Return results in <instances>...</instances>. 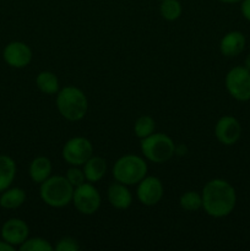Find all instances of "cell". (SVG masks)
<instances>
[{
    "label": "cell",
    "mask_w": 250,
    "mask_h": 251,
    "mask_svg": "<svg viewBox=\"0 0 250 251\" xmlns=\"http://www.w3.org/2000/svg\"><path fill=\"white\" fill-rule=\"evenodd\" d=\"M202 208L210 217L223 218L233 212L237 203V193L225 179H211L201 191Z\"/></svg>",
    "instance_id": "cell-1"
},
{
    "label": "cell",
    "mask_w": 250,
    "mask_h": 251,
    "mask_svg": "<svg viewBox=\"0 0 250 251\" xmlns=\"http://www.w3.org/2000/svg\"><path fill=\"white\" fill-rule=\"evenodd\" d=\"M56 109L64 119L80 122L88 110V100L85 92L75 86H65L56 93Z\"/></svg>",
    "instance_id": "cell-2"
},
{
    "label": "cell",
    "mask_w": 250,
    "mask_h": 251,
    "mask_svg": "<svg viewBox=\"0 0 250 251\" xmlns=\"http://www.w3.org/2000/svg\"><path fill=\"white\" fill-rule=\"evenodd\" d=\"M74 189L65 176H50L39 184V196L49 207L63 208L73 201Z\"/></svg>",
    "instance_id": "cell-3"
},
{
    "label": "cell",
    "mask_w": 250,
    "mask_h": 251,
    "mask_svg": "<svg viewBox=\"0 0 250 251\" xmlns=\"http://www.w3.org/2000/svg\"><path fill=\"white\" fill-rule=\"evenodd\" d=\"M146 161L137 154H125L118 158L113 166L112 174L115 181L125 184L127 186L137 185L147 176Z\"/></svg>",
    "instance_id": "cell-4"
},
{
    "label": "cell",
    "mask_w": 250,
    "mask_h": 251,
    "mask_svg": "<svg viewBox=\"0 0 250 251\" xmlns=\"http://www.w3.org/2000/svg\"><path fill=\"white\" fill-rule=\"evenodd\" d=\"M173 139L163 132H153L140 141V150L145 159L161 164L168 162L175 153Z\"/></svg>",
    "instance_id": "cell-5"
},
{
    "label": "cell",
    "mask_w": 250,
    "mask_h": 251,
    "mask_svg": "<svg viewBox=\"0 0 250 251\" xmlns=\"http://www.w3.org/2000/svg\"><path fill=\"white\" fill-rule=\"evenodd\" d=\"M71 203L81 215L91 216L95 215L100 207L102 198L98 189L93 185V183H83L80 186L74 189L73 201Z\"/></svg>",
    "instance_id": "cell-6"
},
{
    "label": "cell",
    "mask_w": 250,
    "mask_h": 251,
    "mask_svg": "<svg viewBox=\"0 0 250 251\" xmlns=\"http://www.w3.org/2000/svg\"><path fill=\"white\" fill-rule=\"evenodd\" d=\"M61 156L69 166L82 167L93 156V145L83 136L71 137L64 144Z\"/></svg>",
    "instance_id": "cell-7"
},
{
    "label": "cell",
    "mask_w": 250,
    "mask_h": 251,
    "mask_svg": "<svg viewBox=\"0 0 250 251\" xmlns=\"http://www.w3.org/2000/svg\"><path fill=\"white\" fill-rule=\"evenodd\" d=\"M225 88L234 100L247 102L250 100V71L245 66H235L225 75Z\"/></svg>",
    "instance_id": "cell-8"
},
{
    "label": "cell",
    "mask_w": 250,
    "mask_h": 251,
    "mask_svg": "<svg viewBox=\"0 0 250 251\" xmlns=\"http://www.w3.org/2000/svg\"><path fill=\"white\" fill-rule=\"evenodd\" d=\"M164 195V186L161 179L153 176H146L136 188V198L144 206L157 205Z\"/></svg>",
    "instance_id": "cell-9"
},
{
    "label": "cell",
    "mask_w": 250,
    "mask_h": 251,
    "mask_svg": "<svg viewBox=\"0 0 250 251\" xmlns=\"http://www.w3.org/2000/svg\"><path fill=\"white\" fill-rule=\"evenodd\" d=\"M32 49L25 42L14 41L5 46L2 50V59L5 63L14 69H24L32 61Z\"/></svg>",
    "instance_id": "cell-10"
},
{
    "label": "cell",
    "mask_w": 250,
    "mask_h": 251,
    "mask_svg": "<svg viewBox=\"0 0 250 251\" xmlns=\"http://www.w3.org/2000/svg\"><path fill=\"white\" fill-rule=\"evenodd\" d=\"M215 136L218 142L225 146H232L237 144L242 136L240 123L232 115H223L215 125Z\"/></svg>",
    "instance_id": "cell-11"
},
{
    "label": "cell",
    "mask_w": 250,
    "mask_h": 251,
    "mask_svg": "<svg viewBox=\"0 0 250 251\" xmlns=\"http://www.w3.org/2000/svg\"><path fill=\"white\" fill-rule=\"evenodd\" d=\"M0 235L2 240L11 244L12 247L19 248L28 238L29 228L24 220L10 218L2 225Z\"/></svg>",
    "instance_id": "cell-12"
},
{
    "label": "cell",
    "mask_w": 250,
    "mask_h": 251,
    "mask_svg": "<svg viewBox=\"0 0 250 251\" xmlns=\"http://www.w3.org/2000/svg\"><path fill=\"white\" fill-rule=\"evenodd\" d=\"M107 199L110 206L117 210H127L132 203V194L129 186L119 181H114L108 186Z\"/></svg>",
    "instance_id": "cell-13"
},
{
    "label": "cell",
    "mask_w": 250,
    "mask_h": 251,
    "mask_svg": "<svg viewBox=\"0 0 250 251\" xmlns=\"http://www.w3.org/2000/svg\"><path fill=\"white\" fill-rule=\"evenodd\" d=\"M247 39L239 31H230L222 37L220 42V50L222 55L227 58H234L239 55L245 48Z\"/></svg>",
    "instance_id": "cell-14"
},
{
    "label": "cell",
    "mask_w": 250,
    "mask_h": 251,
    "mask_svg": "<svg viewBox=\"0 0 250 251\" xmlns=\"http://www.w3.org/2000/svg\"><path fill=\"white\" fill-rule=\"evenodd\" d=\"M51 171H53V164L46 156H38L32 159L28 167L29 178L34 184H42L47 180L51 176Z\"/></svg>",
    "instance_id": "cell-15"
},
{
    "label": "cell",
    "mask_w": 250,
    "mask_h": 251,
    "mask_svg": "<svg viewBox=\"0 0 250 251\" xmlns=\"http://www.w3.org/2000/svg\"><path fill=\"white\" fill-rule=\"evenodd\" d=\"M82 171L85 173L86 181L88 183H98L104 178L107 173V162L103 157L92 156L82 166Z\"/></svg>",
    "instance_id": "cell-16"
},
{
    "label": "cell",
    "mask_w": 250,
    "mask_h": 251,
    "mask_svg": "<svg viewBox=\"0 0 250 251\" xmlns=\"http://www.w3.org/2000/svg\"><path fill=\"white\" fill-rule=\"evenodd\" d=\"M17 167L14 159L6 154H0V193L6 190L14 183Z\"/></svg>",
    "instance_id": "cell-17"
},
{
    "label": "cell",
    "mask_w": 250,
    "mask_h": 251,
    "mask_svg": "<svg viewBox=\"0 0 250 251\" xmlns=\"http://www.w3.org/2000/svg\"><path fill=\"white\" fill-rule=\"evenodd\" d=\"M26 191L21 188H7L0 195V207L6 210H16L26 201Z\"/></svg>",
    "instance_id": "cell-18"
},
{
    "label": "cell",
    "mask_w": 250,
    "mask_h": 251,
    "mask_svg": "<svg viewBox=\"0 0 250 251\" xmlns=\"http://www.w3.org/2000/svg\"><path fill=\"white\" fill-rule=\"evenodd\" d=\"M36 86L44 95H56L60 90L59 78L53 71L44 70L37 75Z\"/></svg>",
    "instance_id": "cell-19"
},
{
    "label": "cell",
    "mask_w": 250,
    "mask_h": 251,
    "mask_svg": "<svg viewBox=\"0 0 250 251\" xmlns=\"http://www.w3.org/2000/svg\"><path fill=\"white\" fill-rule=\"evenodd\" d=\"M156 130V122L151 115H141L135 120L134 132L135 136L139 137L140 140L152 135Z\"/></svg>",
    "instance_id": "cell-20"
},
{
    "label": "cell",
    "mask_w": 250,
    "mask_h": 251,
    "mask_svg": "<svg viewBox=\"0 0 250 251\" xmlns=\"http://www.w3.org/2000/svg\"><path fill=\"white\" fill-rule=\"evenodd\" d=\"M183 7L179 0H163L159 5V14L166 21H176L181 16Z\"/></svg>",
    "instance_id": "cell-21"
},
{
    "label": "cell",
    "mask_w": 250,
    "mask_h": 251,
    "mask_svg": "<svg viewBox=\"0 0 250 251\" xmlns=\"http://www.w3.org/2000/svg\"><path fill=\"white\" fill-rule=\"evenodd\" d=\"M179 205L184 211L188 212H196L200 208H202V198L201 194L195 190H189L184 193L179 198Z\"/></svg>",
    "instance_id": "cell-22"
},
{
    "label": "cell",
    "mask_w": 250,
    "mask_h": 251,
    "mask_svg": "<svg viewBox=\"0 0 250 251\" xmlns=\"http://www.w3.org/2000/svg\"><path fill=\"white\" fill-rule=\"evenodd\" d=\"M21 251H53L54 247L50 242L44 238H27L24 243L19 247Z\"/></svg>",
    "instance_id": "cell-23"
},
{
    "label": "cell",
    "mask_w": 250,
    "mask_h": 251,
    "mask_svg": "<svg viewBox=\"0 0 250 251\" xmlns=\"http://www.w3.org/2000/svg\"><path fill=\"white\" fill-rule=\"evenodd\" d=\"M65 176L74 188H77V186H80L81 184H83L86 181V176L82 168H80L77 166H70V168L66 171Z\"/></svg>",
    "instance_id": "cell-24"
},
{
    "label": "cell",
    "mask_w": 250,
    "mask_h": 251,
    "mask_svg": "<svg viewBox=\"0 0 250 251\" xmlns=\"http://www.w3.org/2000/svg\"><path fill=\"white\" fill-rule=\"evenodd\" d=\"M81 249L80 243L77 239L73 237H64L59 240L54 247L56 251H78Z\"/></svg>",
    "instance_id": "cell-25"
},
{
    "label": "cell",
    "mask_w": 250,
    "mask_h": 251,
    "mask_svg": "<svg viewBox=\"0 0 250 251\" xmlns=\"http://www.w3.org/2000/svg\"><path fill=\"white\" fill-rule=\"evenodd\" d=\"M240 11H242V15L244 16V19L250 21V0H242Z\"/></svg>",
    "instance_id": "cell-26"
},
{
    "label": "cell",
    "mask_w": 250,
    "mask_h": 251,
    "mask_svg": "<svg viewBox=\"0 0 250 251\" xmlns=\"http://www.w3.org/2000/svg\"><path fill=\"white\" fill-rule=\"evenodd\" d=\"M15 247H12L11 244H9L5 240H0V251H14Z\"/></svg>",
    "instance_id": "cell-27"
},
{
    "label": "cell",
    "mask_w": 250,
    "mask_h": 251,
    "mask_svg": "<svg viewBox=\"0 0 250 251\" xmlns=\"http://www.w3.org/2000/svg\"><path fill=\"white\" fill-rule=\"evenodd\" d=\"M221 2H225V4H235V2H239L242 0H218Z\"/></svg>",
    "instance_id": "cell-28"
},
{
    "label": "cell",
    "mask_w": 250,
    "mask_h": 251,
    "mask_svg": "<svg viewBox=\"0 0 250 251\" xmlns=\"http://www.w3.org/2000/svg\"><path fill=\"white\" fill-rule=\"evenodd\" d=\"M245 68L250 71V53L248 54V56L245 58Z\"/></svg>",
    "instance_id": "cell-29"
},
{
    "label": "cell",
    "mask_w": 250,
    "mask_h": 251,
    "mask_svg": "<svg viewBox=\"0 0 250 251\" xmlns=\"http://www.w3.org/2000/svg\"><path fill=\"white\" fill-rule=\"evenodd\" d=\"M157 1H159V2H161V1H163V0H157Z\"/></svg>",
    "instance_id": "cell-30"
}]
</instances>
